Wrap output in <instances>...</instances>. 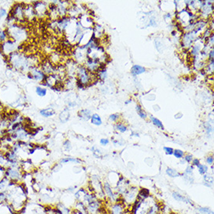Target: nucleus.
Here are the masks:
<instances>
[{
    "mask_svg": "<svg viewBox=\"0 0 214 214\" xmlns=\"http://www.w3.org/2000/svg\"><path fill=\"white\" fill-rule=\"evenodd\" d=\"M24 173L21 169V167H9L6 168L5 177L9 182L16 184L23 182V177Z\"/></svg>",
    "mask_w": 214,
    "mask_h": 214,
    "instance_id": "1",
    "label": "nucleus"
},
{
    "mask_svg": "<svg viewBox=\"0 0 214 214\" xmlns=\"http://www.w3.org/2000/svg\"><path fill=\"white\" fill-rule=\"evenodd\" d=\"M103 190H104V193L105 195V196H107V198L109 199L111 202H115L117 201L118 197L114 192V191L112 188V185H110V183H108V182H104V185H103Z\"/></svg>",
    "mask_w": 214,
    "mask_h": 214,
    "instance_id": "2",
    "label": "nucleus"
},
{
    "mask_svg": "<svg viewBox=\"0 0 214 214\" xmlns=\"http://www.w3.org/2000/svg\"><path fill=\"white\" fill-rule=\"evenodd\" d=\"M1 48H2L3 52L8 55V54L12 53L13 52H14V51L17 49V45L15 44V42L11 40H6L1 44Z\"/></svg>",
    "mask_w": 214,
    "mask_h": 214,
    "instance_id": "3",
    "label": "nucleus"
},
{
    "mask_svg": "<svg viewBox=\"0 0 214 214\" xmlns=\"http://www.w3.org/2000/svg\"><path fill=\"white\" fill-rule=\"evenodd\" d=\"M11 27H13V30L12 31V37L15 41H19L25 38V34H26L25 30L21 28L20 26H17L16 25H12Z\"/></svg>",
    "mask_w": 214,
    "mask_h": 214,
    "instance_id": "4",
    "label": "nucleus"
},
{
    "mask_svg": "<svg viewBox=\"0 0 214 214\" xmlns=\"http://www.w3.org/2000/svg\"><path fill=\"white\" fill-rule=\"evenodd\" d=\"M125 205L122 202L118 201L114 202L110 207L111 214H125Z\"/></svg>",
    "mask_w": 214,
    "mask_h": 214,
    "instance_id": "5",
    "label": "nucleus"
},
{
    "mask_svg": "<svg viewBox=\"0 0 214 214\" xmlns=\"http://www.w3.org/2000/svg\"><path fill=\"white\" fill-rule=\"evenodd\" d=\"M78 73H79V80H80V83L87 84L89 82V79H90L87 69L85 68L82 67V66H79V69H78Z\"/></svg>",
    "mask_w": 214,
    "mask_h": 214,
    "instance_id": "6",
    "label": "nucleus"
},
{
    "mask_svg": "<svg viewBox=\"0 0 214 214\" xmlns=\"http://www.w3.org/2000/svg\"><path fill=\"white\" fill-rule=\"evenodd\" d=\"M172 197H173L175 200L178 201V202H185V203H188V204H192V205H193L192 201H191L188 198L184 196H182V194L178 193V192H174L173 193H172Z\"/></svg>",
    "mask_w": 214,
    "mask_h": 214,
    "instance_id": "7",
    "label": "nucleus"
},
{
    "mask_svg": "<svg viewBox=\"0 0 214 214\" xmlns=\"http://www.w3.org/2000/svg\"><path fill=\"white\" fill-rule=\"evenodd\" d=\"M150 197V192L147 188H142L140 190L138 191V195H137V199H139L145 200L147 199L148 198Z\"/></svg>",
    "mask_w": 214,
    "mask_h": 214,
    "instance_id": "8",
    "label": "nucleus"
},
{
    "mask_svg": "<svg viewBox=\"0 0 214 214\" xmlns=\"http://www.w3.org/2000/svg\"><path fill=\"white\" fill-rule=\"evenodd\" d=\"M87 189H85V188H79L78 190H76L75 192H74V197L76 199V201H81L82 202L83 199V197L85 196L86 194L87 193Z\"/></svg>",
    "mask_w": 214,
    "mask_h": 214,
    "instance_id": "9",
    "label": "nucleus"
},
{
    "mask_svg": "<svg viewBox=\"0 0 214 214\" xmlns=\"http://www.w3.org/2000/svg\"><path fill=\"white\" fill-rule=\"evenodd\" d=\"M31 78H34L36 80H38V81H40V80H42V79H44V73L41 70H38V69H34L33 71H31Z\"/></svg>",
    "mask_w": 214,
    "mask_h": 214,
    "instance_id": "10",
    "label": "nucleus"
},
{
    "mask_svg": "<svg viewBox=\"0 0 214 214\" xmlns=\"http://www.w3.org/2000/svg\"><path fill=\"white\" fill-rule=\"evenodd\" d=\"M203 180H204V185L207 187H212L213 184V178L209 174H205L203 175Z\"/></svg>",
    "mask_w": 214,
    "mask_h": 214,
    "instance_id": "11",
    "label": "nucleus"
},
{
    "mask_svg": "<svg viewBox=\"0 0 214 214\" xmlns=\"http://www.w3.org/2000/svg\"><path fill=\"white\" fill-rule=\"evenodd\" d=\"M40 114H41L42 116H44V117H52V116H53L54 114H55V111L53 108H45L41 110V111H40Z\"/></svg>",
    "mask_w": 214,
    "mask_h": 214,
    "instance_id": "12",
    "label": "nucleus"
},
{
    "mask_svg": "<svg viewBox=\"0 0 214 214\" xmlns=\"http://www.w3.org/2000/svg\"><path fill=\"white\" fill-rule=\"evenodd\" d=\"M79 118L83 121H87L89 120L90 118H91L90 116V112L87 110V109H85V110H82L79 112Z\"/></svg>",
    "mask_w": 214,
    "mask_h": 214,
    "instance_id": "13",
    "label": "nucleus"
},
{
    "mask_svg": "<svg viewBox=\"0 0 214 214\" xmlns=\"http://www.w3.org/2000/svg\"><path fill=\"white\" fill-rule=\"evenodd\" d=\"M145 68L142 67L140 65H134L133 67L132 68V69H131V73H132L133 75H139V74H142L145 73Z\"/></svg>",
    "mask_w": 214,
    "mask_h": 214,
    "instance_id": "14",
    "label": "nucleus"
},
{
    "mask_svg": "<svg viewBox=\"0 0 214 214\" xmlns=\"http://www.w3.org/2000/svg\"><path fill=\"white\" fill-rule=\"evenodd\" d=\"M0 167H3L4 168H7L9 167V163L6 158L5 153L2 151H0Z\"/></svg>",
    "mask_w": 214,
    "mask_h": 214,
    "instance_id": "15",
    "label": "nucleus"
},
{
    "mask_svg": "<svg viewBox=\"0 0 214 214\" xmlns=\"http://www.w3.org/2000/svg\"><path fill=\"white\" fill-rule=\"evenodd\" d=\"M91 122L95 125L99 126L102 124V120H101V118L99 116V114H94L91 116Z\"/></svg>",
    "mask_w": 214,
    "mask_h": 214,
    "instance_id": "16",
    "label": "nucleus"
},
{
    "mask_svg": "<svg viewBox=\"0 0 214 214\" xmlns=\"http://www.w3.org/2000/svg\"><path fill=\"white\" fill-rule=\"evenodd\" d=\"M81 162L80 160L74 157H65V158L62 159L60 160L61 164H67V163H75V164H79Z\"/></svg>",
    "mask_w": 214,
    "mask_h": 214,
    "instance_id": "17",
    "label": "nucleus"
},
{
    "mask_svg": "<svg viewBox=\"0 0 214 214\" xmlns=\"http://www.w3.org/2000/svg\"><path fill=\"white\" fill-rule=\"evenodd\" d=\"M166 174H167V175L170 178H178L181 175V174L178 172L176 170H174V169H172V168H170V167H168L167 168V170H166Z\"/></svg>",
    "mask_w": 214,
    "mask_h": 214,
    "instance_id": "18",
    "label": "nucleus"
},
{
    "mask_svg": "<svg viewBox=\"0 0 214 214\" xmlns=\"http://www.w3.org/2000/svg\"><path fill=\"white\" fill-rule=\"evenodd\" d=\"M59 118L62 122H66L69 118V112L68 111V109H65L64 111L61 113V114L59 115Z\"/></svg>",
    "mask_w": 214,
    "mask_h": 214,
    "instance_id": "19",
    "label": "nucleus"
},
{
    "mask_svg": "<svg viewBox=\"0 0 214 214\" xmlns=\"http://www.w3.org/2000/svg\"><path fill=\"white\" fill-rule=\"evenodd\" d=\"M198 167V170H199V173L200 174H202V175H204L205 174L207 173V171H208V166L207 165H205V164H200L199 165H198L197 166Z\"/></svg>",
    "mask_w": 214,
    "mask_h": 214,
    "instance_id": "20",
    "label": "nucleus"
},
{
    "mask_svg": "<svg viewBox=\"0 0 214 214\" xmlns=\"http://www.w3.org/2000/svg\"><path fill=\"white\" fill-rule=\"evenodd\" d=\"M197 210L200 214H213V211L208 207H199Z\"/></svg>",
    "mask_w": 214,
    "mask_h": 214,
    "instance_id": "21",
    "label": "nucleus"
},
{
    "mask_svg": "<svg viewBox=\"0 0 214 214\" xmlns=\"http://www.w3.org/2000/svg\"><path fill=\"white\" fill-rule=\"evenodd\" d=\"M36 93L40 97H44L47 94V90L45 88H42L41 87H38L36 88Z\"/></svg>",
    "mask_w": 214,
    "mask_h": 214,
    "instance_id": "22",
    "label": "nucleus"
},
{
    "mask_svg": "<svg viewBox=\"0 0 214 214\" xmlns=\"http://www.w3.org/2000/svg\"><path fill=\"white\" fill-rule=\"evenodd\" d=\"M173 155L174 156V157H176L178 159H182L184 157V156H185V153L184 152L181 150H174L173 152Z\"/></svg>",
    "mask_w": 214,
    "mask_h": 214,
    "instance_id": "23",
    "label": "nucleus"
},
{
    "mask_svg": "<svg viewBox=\"0 0 214 214\" xmlns=\"http://www.w3.org/2000/svg\"><path fill=\"white\" fill-rule=\"evenodd\" d=\"M151 120H152V122L153 123V125L157 126V127H158L160 129H163L164 128V125H163L161 122L159 120V119H157V118L151 117Z\"/></svg>",
    "mask_w": 214,
    "mask_h": 214,
    "instance_id": "24",
    "label": "nucleus"
},
{
    "mask_svg": "<svg viewBox=\"0 0 214 214\" xmlns=\"http://www.w3.org/2000/svg\"><path fill=\"white\" fill-rule=\"evenodd\" d=\"M7 202V192H0V204L6 203Z\"/></svg>",
    "mask_w": 214,
    "mask_h": 214,
    "instance_id": "25",
    "label": "nucleus"
},
{
    "mask_svg": "<svg viewBox=\"0 0 214 214\" xmlns=\"http://www.w3.org/2000/svg\"><path fill=\"white\" fill-rule=\"evenodd\" d=\"M136 111H137V113H138L139 115L142 118H143V119H146V118H147V114L143 111V109L141 108L140 105H139L138 104V105L136 106Z\"/></svg>",
    "mask_w": 214,
    "mask_h": 214,
    "instance_id": "26",
    "label": "nucleus"
},
{
    "mask_svg": "<svg viewBox=\"0 0 214 214\" xmlns=\"http://www.w3.org/2000/svg\"><path fill=\"white\" fill-rule=\"evenodd\" d=\"M115 128H116V129H117L118 132H122V133H124V132H125L127 131V127L124 124H117Z\"/></svg>",
    "mask_w": 214,
    "mask_h": 214,
    "instance_id": "27",
    "label": "nucleus"
},
{
    "mask_svg": "<svg viewBox=\"0 0 214 214\" xmlns=\"http://www.w3.org/2000/svg\"><path fill=\"white\" fill-rule=\"evenodd\" d=\"M63 147H64V149L66 150V151H70V150H72V144H71L70 141H65L64 143H63Z\"/></svg>",
    "mask_w": 214,
    "mask_h": 214,
    "instance_id": "28",
    "label": "nucleus"
},
{
    "mask_svg": "<svg viewBox=\"0 0 214 214\" xmlns=\"http://www.w3.org/2000/svg\"><path fill=\"white\" fill-rule=\"evenodd\" d=\"M7 39V32L6 30H0V41H6Z\"/></svg>",
    "mask_w": 214,
    "mask_h": 214,
    "instance_id": "29",
    "label": "nucleus"
},
{
    "mask_svg": "<svg viewBox=\"0 0 214 214\" xmlns=\"http://www.w3.org/2000/svg\"><path fill=\"white\" fill-rule=\"evenodd\" d=\"M182 159H184V160H185V163H191L192 162V160H193V156L192 155V154H187V155H185L184 156V158H182Z\"/></svg>",
    "mask_w": 214,
    "mask_h": 214,
    "instance_id": "30",
    "label": "nucleus"
},
{
    "mask_svg": "<svg viewBox=\"0 0 214 214\" xmlns=\"http://www.w3.org/2000/svg\"><path fill=\"white\" fill-rule=\"evenodd\" d=\"M164 152L166 153V154H167V155H172V154H173L174 149L173 148H171V147H164Z\"/></svg>",
    "mask_w": 214,
    "mask_h": 214,
    "instance_id": "31",
    "label": "nucleus"
},
{
    "mask_svg": "<svg viewBox=\"0 0 214 214\" xmlns=\"http://www.w3.org/2000/svg\"><path fill=\"white\" fill-rule=\"evenodd\" d=\"M193 170H194V167L192 165V166H188L187 168H186V170H185V174H188V175H192V173H193Z\"/></svg>",
    "mask_w": 214,
    "mask_h": 214,
    "instance_id": "32",
    "label": "nucleus"
},
{
    "mask_svg": "<svg viewBox=\"0 0 214 214\" xmlns=\"http://www.w3.org/2000/svg\"><path fill=\"white\" fill-rule=\"evenodd\" d=\"M118 118H119V115L118 114H111L110 117H109V120L111 121V122H116L118 119Z\"/></svg>",
    "mask_w": 214,
    "mask_h": 214,
    "instance_id": "33",
    "label": "nucleus"
},
{
    "mask_svg": "<svg viewBox=\"0 0 214 214\" xmlns=\"http://www.w3.org/2000/svg\"><path fill=\"white\" fill-rule=\"evenodd\" d=\"M5 171H6V168L0 167V181L5 178Z\"/></svg>",
    "mask_w": 214,
    "mask_h": 214,
    "instance_id": "34",
    "label": "nucleus"
},
{
    "mask_svg": "<svg viewBox=\"0 0 214 214\" xmlns=\"http://www.w3.org/2000/svg\"><path fill=\"white\" fill-rule=\"evenodd\" d=\"M205 161H206V163H207L209 165H213V156H209V157H208L206 158V160H205Z\"/></svg>",
    "mask_w": 214,
    "mask_h": 214,
    "instance_id": "35",
    "label": "nucleus"
},
{
    "mask_svg": "<svg viewBox=\"0 0 214 214\" xmlns=\"http://www.w3.org/2000/svg\"><path fill=\"white\" fill-rule=\"evenodd\" d=\"M192 166H198L200 164V160L198 158H193V160H192Z\"/></svg>",
    "mask_w": 214,
    "mask_h": 214,
    "instance_id": "36",
    "label": "nucleus"
},
{
    "mask_svg": "<svg viewBox=\"0 0 214 214\" xmlns=\"http://www.w3.org/2000/svg\"><path fill=\"white\" fill-rule=\"evenodd\" d=\"M100 143L102 145V146H106L109 143V140L108 139H101L100 141Z\"/></svg>",
    "mask_w": 214,
    "mask_h": 214,
    "instance_id": "37",
    "label": "nucleus"
},
{
    "mask_svg": "<svg viewBox=\"0 0 214 214\" xmlns=\"http://www.w3.org/2000/svg\"><path fill=\"white\" fill-rule=\"evenodd\" d=\"M7 13L6 10L5 9H0V17H5Z\"/></svg>",
    "mask_w": 214,
    "mask_h": 214,
    "instance_id": "38",
    "label": "nucleus"
}]
</instances>
